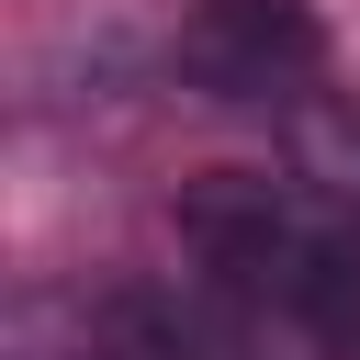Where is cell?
I'll return each instance as SVG.
<instances>
[{"label":"cell","mask_w":360,"mask_h":360,"mask_svg":"<svg viewBox=\"0 0 360 360\" xmlns=\"http://www.w3.org/2000/svg\"><path fill=\"white\" fill-rule=\"evenodd\" d=\"M180 248L202 259V292L259 338L360 360V214H326L270 169H202L180 191Z\"/></svg>","instance_id":"obj_1"},{"label":"cell","mask_w":360,"mask_h":360,"mask_svg":"<svg viewBox=\"0 0 360 360\" xmlns=\"http://www.w3.org/2000/svg\"><path fill=\"white\" fill-rule=\"evenodd\" d=\"M326 68V22L304 0H202L180 34H169V79L191 101H225V112H270V101H304Z\"/></svg>","instance_id":"obj_2"},{"label":"cell","mask_w":360,"mask_h":360,"mask_svg":"<svg viewBox=\"0 0 360 360\" xmlns=\"http://www.w3.org/2000/svg\"><path fill=\"white\" fill-rule=\"evenodd\" d=\"M101 360H270V338L214 304V292H158V281H124L101 292Z\"/></svg>","instance_id":"obj_3"}]
</instances>
